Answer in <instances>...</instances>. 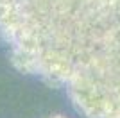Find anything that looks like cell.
<instances>
[{
  "label": "cell",
  "instance_id": "obj_1",
  "mask_svg": "<svg viewBox=\"0 0 120 118\" xmlns=\"http://www.w3.org/2000/svg\"><path fill=\"white\" fill-rule=\"evenodd\" d=\"M0 38L20 74L65 89L84 118H120V0H0Z\"/></svg>",
  "mask_w": 120,
  "mask_h": 118
},
{
  "label": "cell",
  "instance_id": "obj_2",
  "mask_svg": "<svg viewBox=\"0 0 120 118\" xmlns=\"http://www.w3.org/2000/svg\"><path fill=\"white\" fill-rule=\"evenodd\" d=\"M49 118H66V116H63V114H54V116H49Z\"/></svg>",
  "mask_w": 120,
  "mask_h": 118
}]
</instances>
